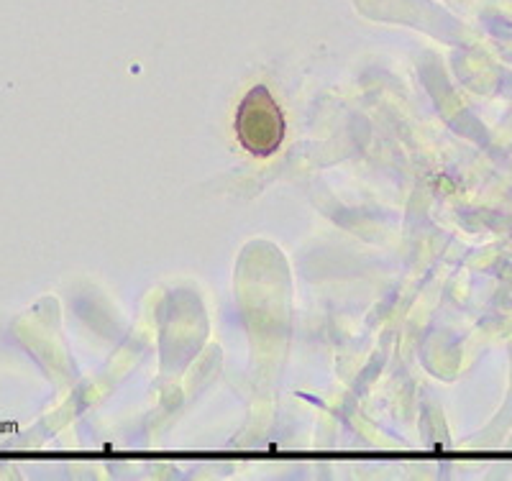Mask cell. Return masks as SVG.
Masks as SVG:
<instances>
[{"label":"cell","mask_w":512,"mask_h":481,"mask_svg":"<svg viewBox=\"0 0 512 481\" xmlns=\"http://www.w3.org/2000/svg\"><path fill=\"white\" fill-rule=\"evenodd\" d=\"M236 136L251 157H272L285 141V116L264 85L251 87L236 111Z\"/></svg>","instance_id":"6da1fadb"}]
</instances>
